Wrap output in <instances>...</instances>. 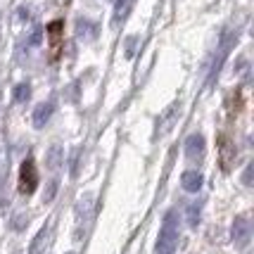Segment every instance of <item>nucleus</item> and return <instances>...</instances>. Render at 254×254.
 <instances>
[{
    "instance_id": "5",
    "label": "nucleus",
    "mask_w": 254,
    "mask_h": 254,
    "mask_svg": "<svg viewBox=\"0 0 254 254\" xmlns=\"http://www.w3.org/2000/svg\"><path fill=\"white\" fill-rule=\"evenodd\" d=\"M62 162H64V150L60 145H50V150L45 152V166L50 171H57L62 166Z\"/></svg>"
},
{
    "instance_id": "1",
    "label": "nucleus",
    "mask_w": 254,
    "mask_h": 254,
    "mask_svg": "<svg viewBox=\"0 0 254 254\" xmlns=\"http://www.w3.org/2000/svg\"><path fill=\"white\" fill-rule=\"evenodd\" d=\"M176 245H178V216L176 211H166L159 238H157V254H174Z\"/></svg>"
},
{
    "instance_id": "3",
    "label": "nucleus",
    "mask_w": 254,
    "mask_h": 254,
    "mask_svg": "<svg viewBox=\"0 0 254 254\" xmlns=\"http://www.w3.org/2000/svg\"><path fill=\"white\" fill-rule=\"evenodd\" d=\"M74 211H76L78 226H81V223H88L90 216H93V211H95V195H93V192H83V195L76 199Z\"/></svg>"
},
{
    "instance_id": "9",
    "label": "nucleus",
    "mask_w": 254,
    "mask_h": 254,
    "mask_svg": "<svg viewBox=\"0 0 254 254\" xmlns=\"http://www.w3.org/2000/svg\"><path fill=\"white\" fill-rule=\"evenodd\" d=\"M131 7V0H117L114 5V17H112V26H119L126 19V12Z\"/></svg>"
},
{
    "instance_id": "7",
    "label": "nucleus",
    "mask_w": 254,
    "mask_h": 254,
    "mask_svg": "<svg viewBox=\"0 0 254 254\" xmlns=\"http://www.w3.org/2000/svg\"><path fill=\"white\" fill-rule=\"evenodd\" d=\"M50 117H53V105H50V102L38 105V107L33 110V126H36V128H43L45 124L50 122Z\"/></svg>"
},
{
    "instance_id": "2",
    "label": "nucleus",
    "mask_w": 254,
    "mask_h": 254,
    "mask_svg": "<svg viewBox=\"0 0 254 254\" xmlns=\"http://www.w3.org/2000/svg\"><path fill=\"white\" fill-rule=\"evenodd\" d=\"M231 235H233V243H235V247H247V243H250V235H252L250 219H247V216H235L233 228H231Z\"/></svg>"
},
{
    "instance_id": "8",
    "label": "nucleus",
    "mask_w": 254,
    "mask_h": 254,
    "mask_svg": "<svg viewBox=\"0 0 254 254\" xmlns=\"http://www.w3.org/2000/svg\"><path fill=\"white\" fill-rule=\"evenodd\" d=\"M48 228H41V231L36 233V238L31 240V247H29V254H43L45 250V243H48Z\"/></svg>"
},
{
    "instance_id": "10",
    "label": "nucleus",
    "mask_w": 254,
    "mask_h": 254,
    "mask_svg": "<svg viewBox=\"0 0 254 254\" xmlns=\"http://www.w3.org/2000/svg\"><path fill=\"white\" fill-rule=\"evenodd\" d=\"M76 33L81 41H90V38H95V26L88 22V19H78L76 22Z\"/></svg>"
},
{
    "instance_id": "16",
    "label": "nucleus",
    "mask_w": 254,
    "mask_h": 254,
    "mask_svg": "<svg viewBox=\"0 0 254 254\" xmlns=\"http://www.w3.org/2000/svg\"><path fill=\"white\" fill-rule=\"evenodd\" d=\"M252 171H254L252 164L245 169V174H243V183H245V186H252Z\"/></svg>"
},
{
    "instance_id": "12",
    "label": "nucleus",
    "mask_w": 254,
    "mask_h": 254,
    "mask_svg": "<svg viewBox=\"0 0 254 254\" xmlns=\"http://www.w3.org/2000/svg\"><path fill=\"white\" fill-rule=\"evenodd\" d=\"M26 223H29V216H26V214H17V216L12 219V231H17V233L24 231Z\"/></svg>"
},
{
    "instance_id": "4",
    "label": "nucleus",
    "mask_w": 254,
    "mask_h": 254,
    "mask_svg": "<svg viewBox=\"0 0 254 254\" xmlns=\"http://www.w3.org/2000/svg\"><path fill=\"white\" fill-rule=\"evenodd\" d=\"M204 135H199V133H192L188 140H186V155H188V159H202L204 157Z\"/></svg>"
},
{
    "instance_id": "13",
    "label": "nucleus",
    "mask_w": 254,
    "mask_h": 254,
    "mask_svg": "<svg viewBox=\"0 0 254 254\" xmlns=\"http://www.w3.org/2000/svg\"><path fill=\"white\" fill-rule=\"evenodd\" d=\"M197 221H199V207H197V204H190V207H188V223L195 228V226H197Z\"/></svg>"
},
{
    "instance_id": "15",
    "label": "nucleus",
    "mask_w": 254,
    "mask_h": 254,
    "mask_svg": "<svg viewBox=\"0 0 254 254\" xmlns=\"http://www.w3.org/2000/svg\"><path fill=\"white\" fill-rule=\"evenodd\" d=\"M14 98H17V102H24V100H29V86H26V83L17 86V93H14Z\"/></svg>"
},
{
    "instance_id": "11",
    "label": "nucleus",
    "mask_w": 254,
    "mask_h": 254,
    "mask_svg": "<svg viewBox=\"0 0 254 254\" xmlns=\"http://www.w3.org/2000/svg\"><path fill=\"white\" fill-rule=\"evenodd\" d=\"M178 110H181V105H178V102H174V105H171V107L164 112V124H162V131H166V128L171 126V122L176 119V112Z\"/></svg>"
},
{
    "instance_id": "6",
    "label": "nucleus",
    "mask_w": 254,
    "mask_h": 254,
    "mask_svg": "<svg viewBox=\"0 0 254 254\" xmlns=\"http://www.w3.org/2000/svg\"><path fill=\"white\" fill-rule=\"evenodd\" d=\"M202 181H204L202 174L190 169V171H186V174L181 176V186H183V190H188V192H197V190L202 188Z\"/></svg>"
},
{
    "instance_id": "14",
    "label": "nucleus",
    "mask_w": 254,
    "mask_h": 254,
    "mask_svg": "<svg viewBox=\"0 0 254 254\" xmlns=\"http://www.w3.org/2000/svg\"><path fill=\"white\" fill-rule=\"evenodd\" d=\"M55 192H57V181H50V183H48V190H45V195H43V202H53Z\"/></svg>"
},
{
    "instance_id": "17",
    "label": "nucleus",
    "mask_w": 254,
    "mask_h": 254,
    "mask_svg": "<svg viewBox=\"0 0 254 254\" xmlns=\"http://www.w3.org/2000/svg\"><path fill=\"white\" fill-rule=\"evenodd\" d=\"M69 254H71V252H69Z\"/></svg>"
}]
</instances>
